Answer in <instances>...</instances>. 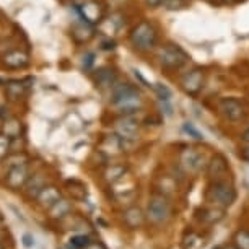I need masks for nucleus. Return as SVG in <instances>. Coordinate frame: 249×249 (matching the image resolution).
I'll return each instance as SVG.
<instances>
[{
    "label": "nucleus",
    "mask_w": 249,
    "mask_h": 249,
    "mask_svg": "<svg viewBox=\"0 0 249 249\" xmlns=\"http://www.w3.org/2000/svg\"><path fill=\"white\" fill-rule=\"evenodd\" d=\"M21 134V122L17 119H7L3 122V135L8 139H17Z\"/></svg>",
    "instance_id": "obj_16"
},
{
    "label": "nucleus",
    "mask_w": 249,
    "mask_h": 249,
    "mask_svg": "<svg viewBox=\"0 0 249 249\" xmlns=\"http://www.w3.org/2000/svg\"><path fill=\"white\" fill-rule=\"evenodd\" d=\"M157 57L160 60V64L166 69L178 70L187 62V54L182 51L178 44H164L158 49Z\"/></svg>",
    "instance_id": "obj_4"
},
{
    "label": "nucleus",
    "mask_w": 249,
    "mask_h": 249,
    "mask_svg": "<svg viewBox=\"0 0 249 249\" xmlns=\"http://www.w3.org/2000/svg\"><path fill=\"white\" fill-rule=\"evenodd\" d=\"M124 173H125L124 166H121V164H112L111 168H107V170H106L105 176H106V179L109 182H114L117 179H121V178L124 176Z\"/></svg>",
    "instance_id": "obj_20"
},
{
    "label": "nucleus",
    "mask_w": 249,
    "mask_h": 249,
    "mask_svg": "<svg viewBox=\"0 0 249 249\" xmlns=\"http://www.w3.org/2000/svg\"><path fill=\"white\" fill-rule=\"evenodd\" d=\"M36 197H37V200H39L41 205L46 207V209H51V207L60 199V192H59L57 187H54V186H48V187L44 186L43 191H41Z\"/></svg>",
    "instance_id": "obj_13"
},
{
    "label": "nucleus",
    "mask_w": 249,
    "mask_h": 249,
    "mask_svg": "<svg viewBox=\"0 0 249 249\" xmlns=\"http://www.w3.org/2000/svg\"><path fill=\"white\" fill-rule=\"evenodd\" d=\"M2 60L7 69H23L30 64V57L23 51H10V53L3 55Z\"/></svg>",
    "instance_id": "obj_10"
},
{
    "label": "nucleus",
    "mask_w": 249,
    "mask_h": 249,
    "mask_svg": "<svg viewBox=\"0 0 249 249\" xmlns=\"http://www.w3.org/2000/svg\"><path fill=\"white\" fill-rule=\"evenodd\" d=\"M116 130H117V135H119L121 139L132 140V139L137 137L139 122L135 121L132 116L125 114V116H122L121 119L116 121Z\"/></svg>",
    "instance_id": "obj_7"
},
{
    "label": "nucleus",
    "mask_w": 249,
    "mask_h": 249,
    "mask_svg": "<svg viewBox=\"0 0 249 249\" xmlns=\"http://www.w3.org/2000/svg\"><path fill=\"white\" fill-rule=\"evenodd\" d=\"M228 171V163L222 155H215L209 163V175L212 178H222Z\"/></svg>",
    "instance_id": "obj_14"
},
{
    "label": "nucleus",
    "mask_w": 249,
    "mask_h": 249,
    "mask_svg": "<svg viewBox=\"0 0 249 249\" xmlns=\"http://www.w3.org/2000/svg\"><path fill=\"white\" fill-rule=\"evenodd\" d=\"M90 238L85 236V234H77V236H72L70 239V248L73 249H87L90 246Z\"/></svg>",
    "instance_id": "obj_23"
},
{
    "label": "nucleus",
    "mask_w": 249,
    "mask_h": 249,
    "mask_svg": "<svg viewBox=\"0 0 249 249\" xmlns=\"http://www.w3.org/2000/svg\"><path fill=\"white\" fill-rule=\"evenodd\" d=\"M163 0H147V3L150 7H157V5H160V3H161Z\"/></svg>",
    "instance_id": "obj_31"
},
{
    "label": "nucleus",
    "mask_w": 249,
    "mask_h": 249,
    "mask_svg": "<svg viewBox=\"0 0 249 249\" xmlns=\"http://www.w3.org/2000/svg\"><path fill=\"white\" fill-rule=\"evenodd\" d=\"M69 209H70L69 202L64 199H59L53 207H51V213H53V217H62L64 213L69 212Z\"/></svg>",
    "instance_id": "obj_21"
},
{
    "label": "nucleus",
    "mask_w": 249,
    "mask_h": 249,
    "mask_svg": "<svg viewBox=\"0 0 249 249\" xmlns=\"http://www.w3.org/2000/svg\"><path fill=\"white\" fill-rule=\"evenodd\" d=\"M218 107L230 121H239L244 116L243 105L238 100H234V98H223V100L220 101Z\"/></svg>",
    "instance_id": "obj_8"
},
{
    "label": "nucleus",
    "mask_w": 249,
    "mask_h": 249,
    "mask_svg": "<svg viewBox=\"0 0 249 249\" xmlns=\"http://www.w3.org/2000/svg\"><path fill=\"white\" fill-rule=\"evenodd\" d=\"M181 87L187 95H197L202 90V87H204V73H202V70L194 69L191 72H187L181 78Z\"/></svg>",
    "instance_id": "obj_6"
},
{
    "label": "nucleus",
    "mask_w": 249,
    "mask_h": 249,
    "mask_svg": "<svg viewBox=\"0 0 249 249\" xmlns=\"http://www.w3.org/2000/svg\"><path fill=\"white\" fill-rule=\"evenodd\" d=\"M26 181H28L26 164L8 168V175H7V186L8 187H12V189H18V187L25 186Z\"/></svg>",
    "instance_id": "obj_9"
},
{
    "label": "nucleus",
    "mask_w": 249,
    "mask_h": 249,
    "mask_svg": "<svg viewBox=\"0 0 249 249\" xmlns=\"http://www.w3.org/2000/svg\"><path fill=\"white\" fill-rule=\"evenodd\" d=\"M80 15H82V20L90 23H98L101 21V8H100V3H95V2H87L80 7Z\"/></svg>",
    "instance_id": "obj_11"
},
{
    "label": "nucleus",
    "mask_w": 249,
    "mask_h": 249,
    "mask_svg": "<svg viewBox=\"0 0 249 249\" xmlns=\"http://www.w3.org/2000/svg\"><path fill=\"white\" fill-rule=\"evenodd\" d=\"M155 91H157V95H158V98L161 101H170L171 91L168 90V88L164 87V85H161V83H157V85H155Z\"/></svg>",
    "instance_id": "obj_24"
},
{
    "label": "nucleus",
    "mask_w": 249,
    "mask_h": 249,
    "mask_svg": "<svg viewBox=\"0 0 249 249\" xmlns=\"http://www.w3.org/2000/svg\"><path fill=\"white\" fill-rule=\"evenodd\" d=\"M181 163L186 170L197 171L202 164V157H200V153H197L194 148H187L181 153Z\"/></svg>",
    "instance_id": "obj_12"
},
{
    "label": "nucleus",
    "mask_w": 249,
    "mask_h": 249,
    "mask_svg": "<svg viewBox=\"0 0 249 249\" xmlns=\"http://www.w3.org/2000/svg\"><path fill=\"white\" fill-rule=\"evenodd\" d=\"M184 130H186L187 134H191L192 137L197 139V140H202V139H204V135H202V134L199 132V130H197V129L194 127V125L189 124V122H187V124H184Z\"/></svg>",
    "instance_id": "obj_28"
},
{
    "label": "nucleus",
    "mask_w": 249,
    "mask_h": 249,
    "mask_svg": "<svg viewBox=\"0 0 249 249\" xmlns=\"http://www.w3.org/2000/svg\"><path fill=\"white\" fill-rule=\"evenodd\" d=\"M241 139L244 140V142H249V127H248V129H246V130H244V132H243Z\"/></svg>",
    "instance_id": "obj_32"
},
{
    "label": "nucleus",
    "mask_w": 249,
    "mask_h": 249,
    "mask_svg": "<svg viewBox=\"0 0 249 249\" xmlns=\"http://www.w3.org/2000/svg\"><path fill=\"white\" fill-rule=\"evenodd\" d=\"M130 43L137 51H150L157 44V30L148 21H140L130 31Z\"/></svg>",
    "instance_id": "obj_2"
},
{
    "label": "nucleus",
    "mask_w": 249,
    "mask_h": 249,
    "mask_svg": "<svg viewBox=\"0 0 249 249\" xmlns=\"http://www.w3.org/2000/svg\"><path fill=\"white\" fill-rule=\"evenodd\" d=\"M225 249H236V248H234V246H228V248H225Z\"/></svg>",
    "instance_id": "obj_34"
},
{
    "label": "nucleus",
    "mask_w": 249,
    "mask_h": 249,
    "mask_svg": "<svg viewBox=\"0 0 249 249\" xmlns=\"http://www.w3.org/2000/svg\"><path fill=\"white\" fill-rule=\"evenodd\" d=\"M207 200L220 207H230L236 200V191L225 181H215L207 189Z\"/></svg>",
    "instance_id": "obj_3"
},
{
    "label": "nucleus",
    "mask_w": 249,
    "mask_h": 249,
    "mask_svg": "<svg viewBox=\"0 0 249 249\" xmlns=\"http://www.w3.org/2000/svg\"><path fill=\"white\" fill-rule=\"evenodd\" d=\"M147 213L152 222H157V223L164 222V220L168 218V215H170V204H168V200L161 196L153 197L148 204Z\"/></svg>",
    "instance_id": "obj_5"
},
{
    "label": "nucleus",
    "mask_w": 249,
    "mask_h": 249,
    "mask_svg": "<svg viewBox=\"0 0 249 249\" xmlns=\"http://www.w3.org/2000/svg\"><path fill=\"white\" fill-rule=\"evenodd\" d=\"M161 3L168 10H178V8L184 7V0H163Z\"/></svg>",
    "instance_id": "obj_27"
},
{
    "label": "nucleus",
    "mask_w": 249,
    "mask_h": 249,
    "mask_svg": "<svg viewBox=\"0 0 249 249\" xmlns=\"http://www.w3.org/2000/svg\"><path fill=\"white\" fill-rule=\"evenodd\" d=\"M23 246H25V248H33V246H35V238H33L30 233L23 234Z\"/></svg>",
    "instance_id": "obj_29"
},
{
    "label": "nucleus",
    "mask_w": 249,
    "mask_h": 249,
    "mask_svg": "<svg viewBox=\"0 0 249 249\" xmlns=\"http://www.w3.org/2000/svg\"><path fill=\"white\" fill-rule=\"evenodd\" d=\"M8 150H10V139L7 135L0 134V160L7 157Z\"/></svg>",
    "instance_id": "obj_25"
},
{
    "label": "nucleus",
    "mask_w": 249,
    "mask_h": 249,
    "mask_svg": "<svg viewBox=\"0 0 249 249\" xmlns=\"http://www.w3.org/2000/svg\"><path fill=\"white\" fill-rule=\"evenodd\" d=\"M111 101L117 109L125 114H130L135 109H139L142 105V98H140V91L130 83H117L112 87Z\"/></svg>",
    "instance_id": "obj_1"
},
{
    "label": "nucleus",
    "mask_w": 249,
    "mask_h": 249,
    "mask_svg": "<svg viewBox=\"0 0 249 249\" xmlns=\"http://www.w3.org/2000/svg\"><path fill=\"white\" fill-rule=\"evenodd\" d=\"M95 82L98 87H111L114 83V73L109 69H100L95 75Z\"/></svg>",
    "instance_id": "obj_17"
},
{
    "label": "nucleus",
    "mask_w": 249,
    "mask_h": 249,
    "mask_svg": "<svg viewBox=\"0 0 249 249\" xmlns=\"http://www.w3.org/2000/svg\"><path fill=\"white\" fill-rule=\"evenodd\" d=\"M5 91L10 100H20L25 95V85H23V82H10L7 83Z\"/></svg>",
    "instance_id": "obj_19"
},
{
    "label": "nucleus",
    "mask_w": 249,
    "mask_h": 249,
    "mask_svg": "<svg viewBox=\"0 0 249 249\" xmlns=\"http://www.w3.org/2000/svg\"><path fill=\"white\" fill-rule=\"evenodd\" d=\"M0 249H5V248H3V246H2V244H0Z\"/></svg>",
    "instance_id": "obj_35"
},
{
    "label": "nucleus",
    "mask_w": 249,
    "mask_h": 249,
    "mask_svg": "<svg viewBox=\"0 0 249 249\" xmlns=\"http://www.w3.org/2000/svg\"><path fill=\"white\" fill-rule=\"evenodd\" d=\"M26 194L28 196H37L41 191H43V187L46 186V181H44V176L43 175H35L31 178L30 181H26Z\"/></svg>",
    "instance_id": "obj_15"
},
{
    "label": "nucleus",
    "mask_w": 249,
    "mask_h": 249,
    "mask_svg": "<svg viewBox=\"0 0 249 249\" xmlns=\"http://www.w3.org/2000/svg\"><path fill=\"white\" fill-rule=\"evenodd\" d=\"M124 220H125V223L129 225V227H132V228H135V227H139V225H142V222H143V215H142V210L140 209H129L127 212H125V215H124Z\"/></svg>",
    "instance_id": "obj_18"
},
{
    "label": "nucleus",
    "mask_w": 249,
    "mask_h": 249,
    "mask_svg": "<svg viewBox=\"0 0 249 249\" xmlns=\"http://www.w3.org/2000/svg\"><path fill=\"white\" fill-rule=\"evenodd\" d=\"M234 248L236 249H249V231L241 230L234 236Z\"/></svg>",
    "instance_id": "obj_22"
},
{
    "label": "nucleus",
    "mask_w": 249,
    "mask_h": 249,
    "mask_svg": "<svg viewBox=\"0 0 249 249\" xmlns=\"http://www.w3.org/2000/svg\"><path fill=\"white\" fill-rule=\"evenodd\" d=\"M93 64H95V54L93 53H85L82 57V69L85 70H90L93 67Z\"/></svg>",
    "instance_id": "obj_26"
},
{
    "label": "nucleus",
    "mask_w": 249,
    "mask_h": 249,
    "mask_svg": "<svg viewBox=\"0 0 249 249\" xmlns=\"http://www.w3.org/2000/svg\"><path fill=\"white\" fill-rule=\"evenodd\" d=\"M222 2H223V3H233L234 0H222Z\"/></svg>",
    "instance_id": "obj_33"
},
{
    "label": "nucleus",
    "mask_w": 249,
    "mask_h": 249,
    "mask_svg": "<svg viewBox=\"0 0 249 249\" xmlns=\"http://www.w3.org/2000/svg\"><path fill=\"white\" fill-rule=\"evenodd\" d=\"M241 158L244 160V161H249V147L243 148V152H241Z\"/></svg>",
    "instance_id": "obj_30"
}]
</instances>
